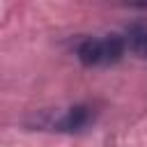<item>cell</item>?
Here are the masks:
<instances>
[{
    "label": "cell",
    "mask_w": 147,
    "mask_h": 147,
    "mask_svg": "<svg viewBox=\"0 0 147 147\" xmlns=\"http://www.w3.org/2000/svg\"><path fill=\"white\" fill-rule=\"evenodd\" d=\"M124 51H126L124 37H117V34L101 37V39H83L76 46V55L85 67L115 64L117 60H122Z\"/></svg>",
    "instance_id": "1"
},
{
    "label": "cell",
    "mask_w": 147,
    "mask_h": 147,
    "mask_svg": "<svg viewBox=\"0 0 147 147\" xmlns=\"http://www.w3.org/2000/svg\"><path fill=\"white\" fill-rule=\"evenodd\" d=\"M90 119H92L90 108H85V106H74V108L64 110L57 119H53L51 126L57 129V131H80V129H85V126L90 124Z\"/></svg>",
    "instance_id": "2"
},
{
    "label": "cell",
    "mask_w": 147,
    "mask_h": 147,
    "mask_svg": "<svg viewBox=\"0 0 147 147\" xmlns=\"http://www.w3.org/2000/svg\"><path fill=\"white\" fill-rule=\"evenodd\" d=\"M124 44L131 53L147 57V25H131L124 37Z\"/></svg>",
    "instance_id": "3"
}]
</instances>
